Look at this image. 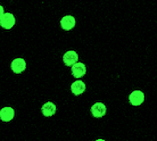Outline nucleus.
<instances>
[{
	"label": "nucleus",
	"instance_id": "obj_1",
	"mask_svg": "<svg viewBox=\"0 0 157 141\" xmlns=\"http://www.w3.org/2000/svg\"><path fill=\"white\" fill-rule=\"evenodd\" d=\"M15 16L10 13H6L0 17V25L4 29H7V30L12 29L15 25Z\"/></svg>",
	"mask_w": 157,
	"mask_h": 141
},
{
	"label": "nucleus",
	"instance_id": "obj_2",
	"mask_svg": "<svg viewBox=\"0 0 157 141\" xmlns=\"http://www.w3.org/2000/svg\"><path fill=\"white\" fill-rule=\"evenodd\" d=\"M129 100L131 102V105L136 106V107L140 106L144 102V100H145V94L142 93V91L136 90L129 96Z\"/></svg>",
	"mask_w": 157,
	"mask_h": 141
},
{
	"label": "nucleus",
	"instance_id": "obj_3",
	"mask_svg": "<svg viewBox=\"0 0 157 141\" xmlns=\"http://www.w3.org/2000/svg\"><path fill=\"white\" fill-rule=\"evenodd\" d=\"M86 67L83 63H80V62H76L74 65H72V74L73 76L76 78H82L83 75L86 74Z\"/></svg>",
	"mask_w": 157,
	"mask_h": 141
},
{
	"label": "nucleus",
	"instance_id": "obj_4",
	"mask_svg": "<svg viewBox=\"0 0 157 141\" xmlns=\"http://www.w3.org/2000/svg\"><path fill=\"white\" fill-rule=\"evenodd\" d=\"M74 25H75V18L71 15L64 16L63 18L60 20V26L65 31L72 30V29L74 28Z\"/></svg>",
	"mask_w": 157,
	"mask_h": 141
},
{
	"label": "nucleus",
	"instance_id": "obj_5",
	"mask_svg": "<svg viewBox=\"0 0 157 141\" xmlns=\"http://www.w3.org/2000/svg\"><path fill=\"white\" fill-rule=\"evenodd\" d=\"M106 106L102 102H96L92 107H91V113L94 117H102L106 114Z\"/></svg>",
	"mask_w": 157,
	"mask_h": 141
},
{
	"label": "nucleus",
	"instance_id": "obj_6",
	"mask_svg": "<svg viewBox=\"0 0 157 141\" xmlns=\"http://www.w3.org/2000/svg\"><path fill=\"white\" fill-rule=\"evenodd\" d=\"M63 60H64V63H65V65H67V66L74 65L78 60V52H75V51H73V50L67 51V52H65V55H64Z\"/></svg>",
	"mask_w": 157,
	"mask_h": 141
},
{
	"label": "nucleus",
	"instance_id": "obj_7",
	"mask_svg": "<svg viewBox=\"0 0 157 141\" xmlns=\"http://www.w3.org/2000/svg\"><path fill=\"white\" fill-rule=\"evenodd\" d=\"M26 68V63L25 60L22 58H16L12 62V70L14 73L18 74V73H22L23 70H25Z\"/></svg>",
	"mask_w": 157,
	"mask_h": 141
},
{
	"label": "nucleus",
	"instance_id": "obj_8",
	"mask_svg": "<svg viewBox=\"0 0 157 141\" xmlns=\"http://www.w3.org/2000/svg\"><path fill=\"white\" fill-rule=\"evenodd\" d=\"M15 116V110L13 109L12 107H4L0 110V118L4 122H9L12 121Z\"/></svg>",
	"mask_w": 157,
	"mask_h": 141
},
{
	"label": "nucleus",
	"instance_id": "obj_9",
	"mask_svg": "<svg viewBox=\"0 0 157 141\" xmlns=\"http://www.w3.org/2000/svg\"><path fill=\"white\" fill-rule=\"evenodd\" d=\"M71 90L75 96H78V94L84 92V90H86V84L81 80H78V81H75L71 86Z\"/></svg>",
	"mask_w": 157,
	"mask_h": 141
},
{
	"label": "nucleus",
	"instance_id": "obj_10",
	"mask_svg": "<svg viewBox=\"0 0 157 141\" xmlns=\"http://www.w3.org/2000/svg\"><path fill=\"white\" fill-rule=\"evenodd\" d=\"M41 112L44 116H52L54 114L56 113V106L55 104H52V102H46L44 105L42 106V108H41Z\"/></svg>",
	"mask_w": 157,
	"mask_h": 141
},
{
	"label": "nucleus",
	"instance_id": "obj_11",
	"mask_svg": "<svg viewBox=\"0 0 157 141\" xmlns=\"http://www.w3.org/2000/svg\"><path fill=\"white\" fill-rule=\"evenodd\" d=\"M4 14H5V13H4V7H2V6H0V17L4 15Z\"/></svg>",
	"mask_w": 157,
	"mask_h": 141
},
{
	"label": "nucleus",
	"instance_id": "obj_12",
	"mask_svg": "<svg viewBox=\"0 0 157 141\" xmlns=\"http://www.w3.org/2000/svg\"><path fill=\"white\" fill-rule=\"evenodd\" d=\"M96 141H105V140H102V139H98V140H96Z\"/></svg>",
	"mask_w": 157,
	"mask_h": 141
}]
</instances>
